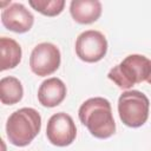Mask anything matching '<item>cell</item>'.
<instances>
[{
    "label": "cell",
    "mask_w": 151,
    "mask_h": 151,
    "mask_svg": "<svg viewBox=\"0 0 151 151\" xmlns=\"http://www.w3.org/2000/svg\"><path fill=\"white\" fill-rule=\"evenodd\" d=\"M78 116L80 122L96 138L106 139L116 132L111 104L105 98L94 97L85 100L79 107Z\"/></svg>",
    "instance_id": "obj_1"
},
{
    "label": "cell",
    "mask_w": 151,
    "mask_h": 151,
    "mask_svg": "<svg viewBox=\"0 0 151 151\" xmlns=\"http://www.w3.org/2000/svg\"><path fill=\"white\" fill-rule=\"evenodd\" d=\"M41 129V117L32 107H22L14 111L7 119L6 133L9 143L15 146L28 145Z\"/></svg>",
    "instance_id": "obj_2"
},
{
    "label": "cell",
    "mask_w": 151,
    "mask_h": 151,
    "mask_svg": "<svg viewBox=\"0 0 151 151\" xmlns=\"http://www.w3.org/2000/svg\"><path fill=\"white\" fill-rule=\"evenodd\" d=\"M151 74V60L142 54H130L112 67L107 74L118 87L129 90L133 85L147 80Z\"/></svg>",
    "instance_id": "obj_3"
},
{
    "label": "cell",
    "mask_w": 151,
    "mask_h": 151,
    "mask_svg": "<svg viewBox=\"0 0 151 151\" xmlns=\"http://www.w3.org/2000/svg\"><path fill=\"white\" fill-rule=\"evenodd\" d=\"M150 101L140 91H125L118 99V113L120 120L129 127H139L149 117Z\"/></svg>",
    "instance_id": "obj_4"
},
{
    "label": "cell",
    "mask_w": 151,
    "mask_h": 151,
    "mask_svg": "<svg viewBox=\"0 0 151 151\" xmlns=\"http://www.w3.org/2000/svg\"><path fill=\"white\" fill-rule=\"evenodd\" d=\"M106 52L107 40L99 31H85L76 40V53L85 63H97L105 57Z\"/></svg>",
    "instance_id": "obj_5"
},
{
    "label": "cell",
    "mask_w": 151,
    "mask_h": 151,
    "mask_svg": "<svg viewBox=\"0 0 151 151\" xmlns=\"http://www.w3.org/2000/svg\"><path fill=\"white\" fill-rule=\"evenodd\" d=\"M60 51L51 42L38 44L29 57V67L39 77H46L54 73L60 66Z\"/></svg>",
    "instance_id": "obj_6"
},
{
    "label": "cell",
    "mask_w": 151,
    "mask_h": 151,
    "mask_svg": "<svg viewBox=\"0 0 151 151\" xmlns=\"http://www.w3.org/2000/svg\"><path fill=\"white\" fill-rule=\"evenodd\" d=\"M46 136L55 146H67L73 143L77 136V127L72 117L65 112L53 114L46 126Z\"/></svg>",
    "instance_id": "obj_7"
},
{
    "label": "cell",
    "mask_w": 151,
    "mask_h": 151,
    "mask_svg": "<svg viewBox=\"0 0 151 151\" xmlns=\"http://www.w3.org/2000/svg\"><path fill=\"white\" fill-rule=\"evenodd\" d=\"M2 25L15 33L28 32L34 22L33 14L20 2H13L1 12Z\"/></svg>",
    "instance_id": "obj_8"
},
{
    "label": "cell",
    "mask_w": 151,
    "mask_h": 151,
    "mask_svg": "<svg viewBox=\"0 0 151 151\" xmlns=\"http://www.w3.org/2000/svg\"><path fill=\"white\" fill-rule=\"evenodd\" d=\"M66 97V85L61 79L52 77L41 83L38 90V100L45 107L59 105Z\"/></svg>",
    "instance_id": "obj_9"
},
{
    "label": "cell",
    "mask_w": 151,
    "mask_h": 151,
    "mask_svg": "<svg viewBox=\"0 0 151 151\" xmlns=\"http://www.w3.org/2000/svg\"><path fill=\"white\" fill-rule=\"evenodd\" d=\"M70 13L79 24H92L101 14V4L98 0H73L70 5Z\"/></svg>",
    "instance_id": "obj_10"
},
{
    "label": "cell",
    "mask_w": 151,
    "mask_h": 151,
    "mask_svg": "<svg viewBox=\"0 0 151 151\" xmlns=\"http://www.w3.org/2000/svg\"><path fill=\"white\" fill-rule=\"evenodd\" d=\"M0 51H1V71L14 68L21 60V47L12 38H0Z\"/></svg>",
    "instance_id": "obj_11"
},
{
    "label": "cell",
    "mask_w": 151,
    "mask_h": 151,
    "mask_svg": "<svg viewBox=\"0 0 151 151\" xmlns=\"http://www.w3.org/2000/svg\"><path fill=\"white\" fill-rule=\"evenodd\" d=\"M24 88L15 77H4L0 80V100L5 105H13L22 99Z\"/></svg>",
    "instance_id": "obj_12"
},
{
    "label": "cell",
    "mask_w": 151,
    "mask_h": 151,
    "mask_svg": "<svg viewBox=\"0 0 151 151\" xmlns=\"http://www.w3.org/2000/svg\"><path fill=\"white\" fill-rule=\"evenodd\" d=\"M29 6L46 17L59 15L65 6L64 0H29Z\"/></svg>",
    "instance_id": "obj_13"
},
{
    "label": "cell",
    "mask_w": 151,
    "mask_h": 151,
    "mask_svg": "<svg viewBox=\"0 0 151 151\" xmlns=\"http://www.w3.org/2000/svg\"><path fill=\"white\" fill-rule=\"evenodd\" d=\"M146 81H147V83H149V84H151V74H150V77H149V78H147V80H146Z\"/></svg>",
    "instance_id": "obj_14"
}]
</instances>
